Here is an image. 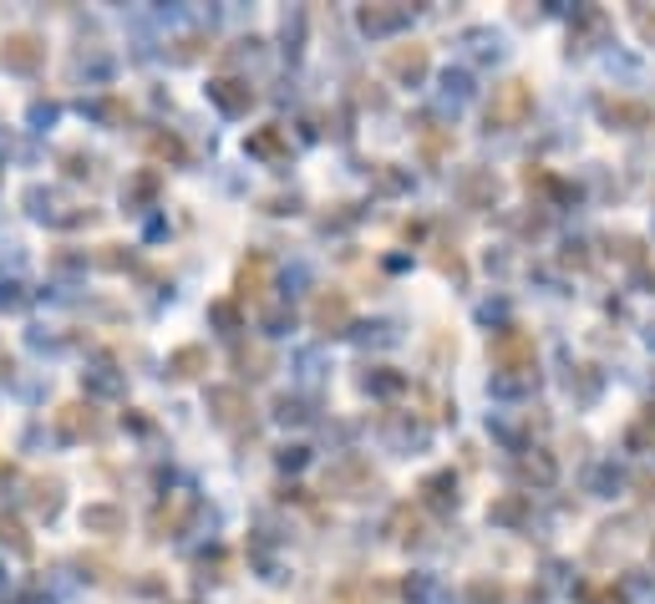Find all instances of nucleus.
<instances>
[{"label":"nucleus","mask_w":655,"mask_h":604,"mask_svg":"<svg viewBox=\"0 0 655 604\" xmlns=\"http://www.w3.org/2000/svg\"><path fill=\"white\" fill-rule=\"evenodd\" d=\"M346 320H351V305H346V295H336V300H330V295H320V300H315V326H320V330H341Z\"/></svg>","instance_id":"obj_3"},{"label":"nucleus","mask_w":655,"mask_h":604,"mask_svg":"<svg viewBox=\"0 0 655 604\" xmlns=\"http://www.w3.org/2000/svg\"><path fill=\"white\" fill-rule=\"evenodd\" d=\"M604 118H610V122L625 118V122H635V128H645V122H651V112H645L641 102H604Z\"/></svg>","instance_id":"obj_6"},{"label":"nucleus","mask_w":655,"mask_h":604,"mask_svg":"<svg viewBox=\"0 0 655 604\" xmlns=\"http://www.w3.org/2000/svg\"><path fill=\"white\" fill-rule=\"evenodd\" d=\"M528 112H534V87L518 77L493 87V97H488V128H518Z\"/></svg>","instance_id":"obj_1"},{"label":"nucleus","mask_w":655,"mask_h":604,"mask_svg":"<svg viewBox=\"0 0 655 604\" xmlns=\"http://www.w3.org/2000/svg\"><path fill=\"white\" fill-rule=\"evenodd\" d=\"M641 31H645V36L655 41V15H641Z\"/></svg>","instance_id":"obj_8"},{"label":"nucleus","mask_w":655,"mask_h":604,"mask_svg":"<svg viewBox=\"0 0 655 604\" xmlns=\"http://www.w3.org/2000/svg\"><path fill=\"white\" fill-rule=\"evenodd\" d=\"M31 46H36V41H31V36H11V41H6V52H0V56H6V62H11V66H36V52H31Z\"/></svg>","instance_id":"obj_5"},{"label":"nucleus","mask_w":655,"mask_h":604,"mask_svg":"<svg viewBox=\"0 0 655 604\" xmlns=\"http://www.w3.org/2000/svg\"><path fill=\"white\" fill-rule=\"evenodd\" d=\"M493 361L503 371H528L534 366V341H528L524 330H503L499 341H493Z\"/></svg>","instance_id":"obj_2"},{"label":"nucleus","mask_w":655,"mask_h":604,"mask_svg":"<svg viewBox=\"0 0 655 604\" xmlns=\"http://www.w3.org/2000/svg\"><path fill=\"white\" fill-rule=\"evenodd\" d=\"M594 604H625V600H620L615 590H604V594H594Z\"/></svg>","instance_id":"obj_7"},{"label":"nucleus","mask_w":655,"mask_h":604,"mask_svg":"<svg viewBox=\"0 0 655 604\" xmlns=\"http://www.w3.org/2000/svg\"><path fill=\"white\" fill-rule=\"evenodd\" d=\"M392 72H402V77H422V72H427V46L412 41V52H392Z\"/></svg>","instance_id":"obj_4"}]
</instances>
